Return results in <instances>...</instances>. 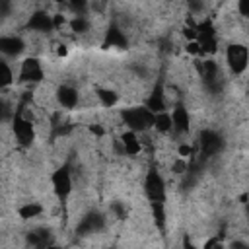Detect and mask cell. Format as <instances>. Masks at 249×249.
<instances>
[{"mask_svg":"<svg viewBox=\"0 0 249 249\" xmlns=\"http://www.w3.org/2000/svg\"><path fill=\"white\" fill-rule=\"evenodd\" d=\"M144 193L150 202H165V181L156 167L148 169L144 179Z\"/></svg>","mask_w":249,"mask_h":249,"instance_id":"cell-4","label":"cell"},{"mask_svg":"<svg viewBox=\"0 0 249 249\" xmlns=\"http://www.w3.org/2000/svg\"><path fill=\"white\" fill-rule=\"evenodd\" d=\"M12 130H14V136L18 140L19 146L27 148L33 144L35 140V128H33V123L27 115H23V111H18L14 117H12Z\"/></svg>","mask_w":249,"mask_h":249,"instance_id":"cell-3","label":"cell"},{"mask_svg":"<svg viewBox=\"0 0 249 249\" xmlns=\"http://www.w3.org/2000/svg\"><path fill=\"white\" fill-rule=\"evenodd\" d=\"M154 128L160 130V132H171V115H169L167 109L156 113V117H154Z\"/></svg>","mask_w":249,"mask_h":249,"instance_id":"cell-19","label":"cell"},{"mask_svg":"<svg viewBox=\"0 0 249 249\" xmlns=\"http://www.w3.org/2000/svg\"><path fill=\"white\" fill-rule=\"evenodd\" d=\"M237 10H239V14L243 18H247L249 16V0H239L237 2Z\"/></svg>","mask_w":249,"mask_h":249,"instance_id":"cell-27","label":"cell"},{"mask_svg":"<svg viewBox=\"0 0 249 249\" xmlns=\"http://www.w3.org/2000/svg\"><path fill=\"white\" fill-rule=\"evenodd\" d=\"M41 212H43V206H41L39 202H25V204L19 206V210H18V214H19L23 220L35 218V216H39Z\"/></svg>","mask_w":249,"mask_h":249,"instance_id":"cell-20","label":"cell"},{"mask_svg":"<svg viewBox=\"0 0 249 249\" xmlns=\"http://www.w3.org/2000/svg\"><path fill=\"white\" fill-rule=\"evenodd\" d=\"M169 115H171V130H173V132H177V134L189 132L191 115H189V111H187V107H185L183 103H177Z\"/></svg>","mask_w":249,"mask_h":249,"instance_id":"cell-11","label":"cell"},{"mask_svg":"<svg viewBox=\"0 0 249 249\" xmlns=\"http://www.w3.org/2000/svg\"><path fill=\"white\" fill-rule=\"evenodd\" d=\"M23 49H25V43L21 37H16V35L0 37V53L6 56H18V54H21Z\"/></svg>","mask_w":249,"mask_h":249,"instance_id":"cell-16","label":"cell"},{"mask_svg":"<svg viewBox=\"0 0 249 249\" xmlns=\"http://www.w3.org/2000/svg\"><path fill=\"white\" fill-rule=\"evenodd\" d=\"M56 101H58V105L64 107V109H74V107L78 105V101H80V93H78V89H76L74 86L62 84V86H58V89H56Z\"/></svg>","mask_w":249,"mask_h":249,"instance_id":"cell-12","label":"cell"},{"mask_svg":"<svg viewBox=\"0 0 249 249\" xmlns=\"http://www.w3.org/2000/svg\"><path fill=\"white\" fill-rule=\"evenodd\" d=\"M187 2H196V0H187Z\"/></svg>","mask_w":249,"mask_h":249,"instance_id":"cell-30","label":"cell"},{"mask_svg":"<svg viewBox=\"0 0 249 249\" xmlns=\"http://www.w3.org/2000/svg\"><path fill=\"white\" fill-rule=\"evenodd\" d=\"M152 113H160V111H165L167 107V101H165V89H163V84L158 82L156 88L152 89V93L148 95L146 103H144Z\"/></svg>","mask_w":249,"mask_h":249,"instance_id":"cell-15","label":"cell"},{"mask_svg":"<svg viewBox=\"0 0 249 249\" xmlns=\"http://www.w3.org/2000/svg\"><path fill=\"white\" fill-rule=\"evenodd\" d=\"M12 10V0H0V16H8Z\"/></svg>","mask_w":249,"mask_h":249,"instance_id":"cell-28","label":"cell"},{"mask_svg":"<svg viewBox=\"0 0 249 249\" xmlns=\"http://www.w3.org/2000/svg\"><path fill=\"white\" fill-rule=\"evenodd\" d=\"M128 39L126 35L117 27V25H109L105 31V39H103V47L105 49H126Z\"/></svg>","mask_w":249,"mask_h":249,"instance_id":"cell-14","label":"cell"},{"mask_svg":"<svg viewBox=\"0 0 249 249\" xmlns=\"http://www.w3.org/2000/svg\"><path fill=\"white\" fill-rule=\"evenodd\" d=\"M27 243L33 247H47L51 243V233L47 230H35L27 233Z\"/></svg>","mask_w":249,"mask_h":249,"instance_id":"cell-18","label":"cell"},{"mask_svg":"<svg viewBox=\"0 0 249 249\" xmlns=\"http://www.w3.org/2000/svg\"><path fill=\"white\" fill-rule=\"evenodd\" d=\"M198 146H200V156L202 158H212V156H216L222 150L224 140H222V136L216 130L206 128L198 136Z\"/></svg>","mask_w":249,"mask_h":249,"instance_id":"cell-8","label":"cell"},{"mask_svg":"<svg viewBox=\"0 0 249 249\" xmlns=\"http://www.w3.org/2000/svg\"><path fill=\"white\" fill-rule=\"evenodd\" d=\"M45 72H43V66L37 58L29 56L21 62V68H19V82H25V84H39L43 80Z\"/></svg>","mask_w":249,"mask_h":249,"instance_id":"cell-9","label":"cell"},{"mask_svg":"<svg viewBox=\"0 0 249 249\" xmlns=\"http://www.w3.org/2000/svg\"><path fill=\"white\" fill-rule=\"evenodd\" d=\"M97 97H99V103L103 107H113L119 101V95L113 89H107V88H99L97 89Z\"/></svg>","mask_w":249,"mask_h":249,"instance_id":"cell-21","label":"cell"},{"mask_svg":"<svg viewBox=\"0 0 249 249\" xmlns=\"http://www.w3.org/2000/svg\"><path fill=\"white\" fill-rule=\"evenodd\" d=\"M200 51V54H214L218 51V33L210 19H204L196 25L195 39H193Z\"/></svg>","mask_w":249,"mask_h":249,"instance_id":"cell-2","label":"cell"},{"mask_svg":"<svg viewBox=\"0 0 249 249\" xmlns=\"http://www.w3.org/2000/svg\"><path fill=\"white\" fill-rule=\"evenodd\" d=\"M198 72H200V78H202V84H204L206 89H210V91H218L220 89L222 72H220V66L214 60H204L198 66Z\"/></svg>","mask_w":249,"mask_h":249,"instance_id":"cell-7","label":"cell"},{"mask_svg":"<svg viewBox=\"0 0 249 249\" xmlns=\"http://www.w3.org/2000/svg\"><path fill=\"white\" fill-rule=\"evenodd\" d=\"M152 212L156 218V226L160 230H163L165 226V210H163V202H152Z\"/></svg>","mask_w":249,"mask_h":249,"instance_id":"cell-23","label":"cell"},{"mask_svg":"<svg viewBox=\"0 0 249 249\" xmlns=\"http://www.w3.org/2000/svg\"><path fill=\"white\" fill-rule=\"evenodd\" d=\"M10 117H12V111H10L8 103L4 99H0V123L6 121V119H10Z\"/></svg>","mask_w":249,"mask_h":249,"instance_id":"cell-26","label":"cell"},{"mask_svg":"<svg viewBox=\"0 0 249 249\" xmlns=\"http://www.w3.org/2000/svg\"><path fill=\"white\" fill-rule=\"evenodd\" d=\"M154 117L156 113H152L146 105H136V107H128L121 111L123 123L126 124L128 130H134V132H146L148 128H152Z\"/></svg>","mask_w":249,"mask_h":249,"instance_id":"cell-1","label":"cell"},{"mask_svg":"<svg viewBox=\"0 0 249 249\" xmlns=\"http://www.w3.org/2000/svg\"><path fill=\"white\" fill-rule=\"evenodd\" d=\"M70 27L74 33H86L89 29V21L86 16H76L72 21H70Z\"/></svg>","mask_w":249,"mask_h":249,"instance_id":"cell-24","label":"cell"},{"mask_svg":"<svg viewBox=\"0 0 249 249\" xmlns=\"http://www.w3.org/2000/svg\"><path fill=\"white\" fill-rule=\"evenodd\" d=\"M119 142H121V148H123V152L126 156H136L142 150V142L138 138V132H134V130H124L121 134Z\"/></svg>","mask_w":249,"mask_h":249,"instance_id":"cell-17","label":"cell"},{"mask_svg":"<svg viewBox=\"0 0 249 249\" xmlns=\"http://www.w3.org/2000/svg\"><path fill=\"white\" fill-rule=\"evenodd\" d=\"M103 226H105L103 216H101L99 212H89V214H86V216L80 220V224H78V233H82V235L95 233V231L103 230Z\"/></svg>","mask_w":249,"mask_h":249,"instance_id":"cell-13","label":"cell"},{"mask_svg":"<svg viewBox=\"0 0 249 249\" xmlns=\"http://www.w3.org/2000/svg\"><path fill=\"white\" fill-rule=\"evenodd\" d=\"M14 82V74H12V68L6 60L0 58V89L2 88H8L10 84Z\"/></svg>","mask_w":249,"mask_h":249,"instance_id":"cell-22","label":"cell"},{"mask_svg":"<svg viewBox=\"0 0 249 249\" xmlns=\"http://www.w3.org/2000/svg\"><path fill=\"white\" fill-rule=\"evenodd\" d=\"M25 27L35 33H51L54 29V21H53V16H49L45 10H37L29 16Z\"/></svg>","mask_w":249,"mask_h":249,"instance_id":"cell-10","label":"cell"},{"mask_svg":"<svg viewBox=\"0 0 249 249\" xmlns=\"http://www.w3.org/2000/svg\"><path fill=\"white\" fill-rule=\"evenodd\" d=\"M68 6L76 16H84L88 12V0H68Z\"/></svg>","mask_w":249,"mask_h":249,"instance_id":"cell-25","label":"cell"},{"mask_svg":"<svg viewBox=\"0 0 249 249\" xmlns=\"http://www.w3.org/2000/svg\"><path fill=\"white\" fill-rule=\"evenodd\" d=\"M49 2H64V0H49Z\"/></svg>","mask_w":249,"mask_h":249,"instance_id":"cell-29","label":"cell"},{"mask_svg":"<svg viewBox=\"0 0 249 249\" xmlns=\"http://www.w3.org/2000/svg\"><path fill=\"white\" fill-rule=\"evenodd\" d=\"M226 60L233 74H243L247 68V47L241 43H231L226 49Z\"/></svg>","mask_w":249,"mask_h":249,"instance_id":"cell-6","label":"cell"},{"mask_svg":"<svg viewBox=\"0 0 249 249\" xmlns=\"http://www.w3.org/2000/svg\"><path fill=\"white\" fill-rule=\"evenodd\" d=\"M51 183H53V191L54 195L58 196L60 202H66V198L70 196L72 193V171H70V165L64 163L62 167H58L53 177H51Z\"/></svg>","mask_w":249,"mask_h":249,"instance_id":"cell-5","label":"cell"}]
</instances>
